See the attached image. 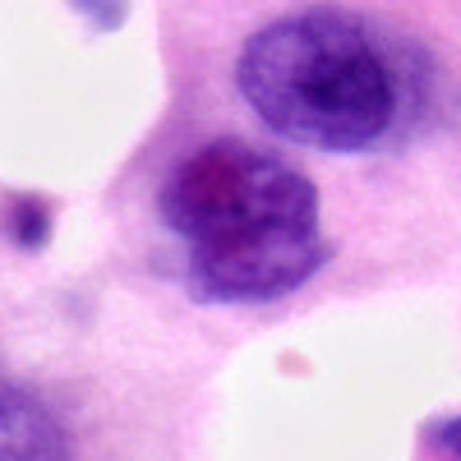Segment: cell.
<instances>
[{
  "label": "cell",
  "mask_w": 461,
  "mask_h": 461,
  "mask_svg": "<svg viewBox=\"0 0 461 461\" xmlns=\"http://www.w3.org/2000/svg\"><path fill=\"white\" fill-rule=\"evenodd\" d=\"M236 84L249 111L286 143L374 152L425 115L429 60L356 10L310 5L249 37Z\"/></svg>",
  "instance_id": "obj_1"
},
{
  "label": "cell",
  "mask_w": 461,
  "mask_h": 461,
  "mask_svg": "<svg viewBox=\"0 0 461 461\" xmlns=\"http://www.w3.org/2000/svg\"><path fill=\"white\" fill-rule=\"evenodd\" d=\"M158 208L189 249L185 273L199 300L263 304L328 263L314 180L245 139H212L180 158Z\"/></svg>",
  "instance_id": "obj_2"
},
{
  "label": "cell",
  "mask_w": 461,
  "mask_h": 461,
  "mask_svg": "<svg viewBox=\"0 0 461 461\" xmlns=\"http://www.w3.org/2000/svg\"><path fill=\"white\" fill-rule=\"evenodd\" d=\"M0 461H69L60 420L5 378H0Z\"/></svg>",
  "instance_id": "obj_3"
},
{
  "label": "cell",
  "mask_w": 461,
  "mask_h": 461,
  "mask_svg": "<svg viewBox=\"0 0 461 461\" xmlns=\"http://www.w3.org/2000/svg\"><path fill=\"white\" fill-rule=\"evenodd\" d=\"M10 236H14V245H23V249H42L47 236H51V212H47V203L32 199V194H19V199L10 203Z\"/></svg>",
  "instance_id": "obj_4"
},
{
  "label": "cell",
  "mask_w": 461,
  "mask_h": 461,
  "mask_svg": "<svg viewBox=\"0 0 461 461\" xmlns=\"http://www.w3.org/2000/svg\"><path fill=\"white\" fill-rule=\"evenodd\" d=\"M69 5L79 10L97 32H111V28L125 23V0H69Z\"/></svg>",
  "instance_id": "obj_5"
},
{
  "label": "cell",
  "mask_w": 461,
  "mask_h": 461,
  "mask_svg": "<svg viewBox=\"0 0 461 461\" xmlns=\"http://www.w3.org/2000/svg\"><path fill=\"white\" fill-rule=\"evenodd\" d=\"M425 438H429V447H438V452H447V456L461 461V415L434 420V425L425 429Z\"/></svg>",
  "instance_id": "obj_6"
}]
</instances>
